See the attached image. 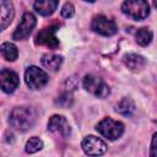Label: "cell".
<instances>
[{
    "mask_svg": "<svg viewBox=\"0 0 157 157\" xmlns=\"http://www.w3.org/2000/svg\"><path fill=\"white\" fill-rule=\"evenodd\" d=\"M37 119V113L32 107H16L10 113L9 123L10 125L18 130V131H27L29 130Z\"/></svg>",
    "mask_w": 157,
    "mask_h": 157,
    "instance_id": "cell-1",
    "label": "cell"
},
{
    "mask_svg": "<svg viewBox=\"0 0 157 157\" xmlns=\"http://www.w3.org/2000/svg\"><path fill=\"white\" fill-rule=\"evenodd\" d=\"M121 11L135 21H142L150 15V5L147 0H125Z\"/></svg>",
    "mask_w": 157,
    "mask_h": 157,
    "instance_id": "cell-2",
    "label": "cell"
},
{
    "mask_svg": "<svg viewBox=\"0 0 157 157\" xmlns=\"http://www.w3.org/2000/svg\"><path fill=\"white\" fill-rule=\"evenodd\" d=\"M97 131L105 139L113 141L119 139L124 132V124L112 118H104L97 124Z\"/></svg>",
    "mask_w": 157,
    "mask_h": 157,
    "instance_id": "cell-3",
    "label": "cell"
},
{
    "mask_svg": "<svg viewBox=\"0 0 157 157\" xmlns=\"http://www.w3.org/2000/svg\"><path fill=\"white\" fill-rule=\"evenodd\" d=\"M83 88L90 92L91 94L98 97V98H105L110 93L109 86L105 83V81L96 75H86L83 78Z\"/></svg>",
    "mask_w": 157,
    "mask_h": 157,
    "instance_id": "cell-4",
    "label": "cell"
},
{
    "mask_svg": "<svg viewBox=\"0 0 157 157\" xmlns=\"http://www.w3.org/2000/svg\"><path fill=\"white\" fill-rule=\"evenodd\" d=\"M91 29L101 36H104V37L114 36L118 32L117 23L113 20H110L109 17L103 16V15H98L92 18Z\"/></svg>",
    "mask_w": 157,
    "mask_h": 157,
    "instance_id": "cell-5",
    "label": "cell"
},
{
    "mask_svg": "<svg viewBox=\"0 0 157 157\" xmlns=\"http://www.w3.org/2000/svg\"><path fill=\"white\" fill-rule=\"evenodd\" d=\"M48 80L47 72L38 66H29L25 71V81L31 90H39L44 87L48 83Z\"/></svg>",
    "mask_w": 157,
    "mask_h": 157,
    "instance_id": "cell-6",
    "label": "cell"
},
{
    "mask_svg": "<svg viewBox=\"0 0 157 157\" xmlns=\"http://www.w3.org/2000/svg\"><path fill=\"white\" fill-rule=\"evenodd\" d=\"M36 23H37V18H36V16L33 13H31V12L23 13V16L21 18V22L18 23L17 28L15 29V32L12 34V38L15 40L26 39L31 34L32 29L36 27Z\"/></svg>",
    "mask_w": 157,
    "mask_h": 157,
    "instance_id": "cell-7",
    "label": "cell"
},
{
    "mask_svg": "<svg viewBox=\"0 0 157 157\" xmlns=\"http://www.w3.org/2000/svg\"><path fill=\"white\" fill-rule=\"evenodd\" d=\"M81 147H82L83 152L88 156H99V155L105 153V151H107L105 142L102 139L93 136V135L86 136L81 142Z\"/></svg>",
    "mask_w": 157,
    "mask_h": 157,
    "instance_id": "cell-8",
    "label": "cell"
},
{
    "mask_svg": "<svg viewBox=\"0 0 157 157\" xmlns=\"http://www.w3.org/2000/svg\"><path fill=\"white\" fill-rule=\"evenodd\" d=\"M56 27L50 26L40 29L36 37V43L39 45H45L50 49H55L59 45V39L55 36V29Z\"/></svg>",
    "mask_w": 157,
    "mask_h": 157,
    "instance_id": "cell-9",
    "label": "cell"
},
{
    "mask_svg": "<svg viewBox=\"0 0 157 157\" xmlns=\"http://www.w3.org/2000/svg\"><path fill=\"white\" fill-rule=\"evenodd\" d=\"M20 83L18 75L11 70H0V88L6 93H12Z\"/></svg>",
    "mask_w": 157,
    "mask_h": 157,
    "instance_id": "cell-10",
    "label": "cell"
},
{
    "mask_svg": "<svg viewBox=\"0 0 157 157\" xmlns=\"http://www.w3.org/2000/svg\"><path fill=\"white\" fill-rule=\"evenodd\" d=\"M48 130L52 131V132H58L64 137H66V136H69L71 134L70 125H69L67 120L65 119V117L58 115V114H55V115L49 118Z\"/></svg>",
    "mask_w": 157,
    "mask_h": 157,
    "instance_id": "cell-11",
    "label": "cell"
},
{
    "mask_svg": "<svg viewBox=\"0 0 157 157\" xmlns=\"http://www.w3.org/2000/svg\"><path fill=\"white\" fill-rule=\"evenodd\" d=\"M13 15L15 9L12 2L10 0H0V32L11 23Z\"/></svg>",
    "mask_w": 157,
    "mask_h": 157,
    "instance_id": "cell-12",
    "label": "cell"
},
{
    "mask_svg": "<svg viewBox=\"0 0 157 157\" xmlns=\"http://www.w3.org/2000/svg\"><path fill=\"white\" fill-rule=\"evenodd\" d=\"M58 7V0H36L34 10L42 16H50Z\"/></svg>",
    "mask_w": 157,
    "mask_h": 157,
    "instance_id": "cell-13",
    "label": "cell"
},
{
    "mask_svg": "<svg viewBox=\"0 0 157 157\" xmlns=\"http://www.w3.org/2000/svg\"><path fill=\"white\" fill-rule=\"evenodd\" d=\"M123 60H124V64L128 66V69H130L132 71L141 70L145 66V64H146L145 59L141 55L135 54V53H129V54L124 55Z\"/></svg>",
    "mask_w": 157,
    "mask_h": 157,
    "instance_id": "cell-14",
    "label": "cell"
},
{
    "mask_svg": "<svg viewBox=\"0 0 157 157\" xmlns=\"http://www.w3.org/2000/svg\"><path fill=\"white\" fill-rule=\"evenodd\" d=\"M42 64L44 67H47L52 71H56L60 69V66L63 64V56L53 54V53H47L42 56Z\"/></svg>",
    "mask_w": 157,
    "mask_h": 157,
    "instance_id": "cell-15",
    "label": "cell"
},
{
    "mask_svg": "<svg viewBox=\"0 0 157 157\" xmlns=\"http://www.w3.org/2000/svg\"><path fill=\"white\" fill-rule=\"evenodd\" d=\"M135 110V103L131 98L124 97L117 105H115V112L124 115V117H130Z\"/></svg>",
    "mask_w": 157,
    "mask_h": 157,
    "instance_id": "cell-16",
    "label": "cell"
},
{
    "mask_svg": "<svg viewBox=\"0 0 157 157\" xmlns=\"http://www.w3.org/2000/svg\"><path fill=\"white\" fill-rule=\"evenodd\" d=\"M0 53L7 61H15L18 56V49L13 43L5 42L0 45Z\"/></svg>",
    "mask_w": 157,
    "mask_h": 157,
    "instance_id": "cell-17",
    "label": "cell"
},
{
    "mask_svg": "<svg viewBox=\"0 0 157 157\" xmlns=\"http://www.w3.org/2000/svg\"><path fill=\"white\" fill-rule=\"evenodd\" d=\"M152 38H153L152 32L146 27H142V28L137 29V32H136V42L142 47L148 45L151 43Z\"/></svg>",
    "mask_w": 157,
    "mask_h": 157,
    "instance_id": "cell-18",
    "label": "cell"
},
{
    "mask_svg": "<svg viewBox=\"0 0 157 157\" xmlns=\"http://www.w3.org/2000/svg\"><path fill=\"white\" fill-rule=\"evenodd\" d=\"M42 148H43V141L37 136L31 137L26 144V152L27 153H36Z\"/></svg>",
    "mask_w": 157,
    "mask_h": 157,
    "instance_id": "cell-19",
    "label": "cell"
},
{
    "mask_svg": "<svg viewBox=\"0 0 157 157\" xmlns=\"http://www.w3.org/2000/svg\"><path fill=\"white\" fill-rule=\"evenodd\" d=\"M55 103L60 107H70L72 104V96L69 92L63 93L60 97H58V99L55 101Z\"/></svg>",
    "mask_w": 157,
    "mask_h": 157,
    "instance_id": "cell-20",
    "label": "cell"
},
{
    "mask_svg": "<svg viewBox=\"0 0 157 157\" xmlns=\"http://www.w3.org/2000/svg\"><path fill=\"white\" fill-rule=\"evenodd\" d=\"M75 13V7L71 2H66L64 4V6L61 7V16L65 17V18H70L72 17Z\"/></svg>",
    "mask_w": 157,
    "mask_h": 157,
    "instance_id": "cell-21",
    "label": "cell"
},
{
    "mask_svg": "<svg viewBox=\"0 0 157 157\" xmlns=\"http://www.w3.org/2000/svg\"><path fill=\"white\" fill-rule=\"evenodd\" d=\"M156 137H157V135L153 134V136H152V142H151V151H150V156H151V157H155V156H156Z\"/></svg>",
    "mask_w": 157,
    "mask_h": 157,
    "instance_id": "cell-22",
    "label": "cell"
},
{
    "mask_svg": "<svg viewBox=\"0 0 157 157\" xmlns=\"http://www.w3.org/2000/svg\"><path fill=\"white\" fill-rule=\"evenodd\" d=\"M83 1H87V2H94L96 0H83Z\"/></svg>",
    "mask_w": 157,
    "mask_h": 157,
    "instance_id": "cell-23",
    "label": "cell"
},
{
    "mask_svg": "<svg viewBox=\"0 0 157 157\" xmlns=\"http://www.w3.org/2000/svg\"><path fill=\"white\" fill-rule=\"evenodd\" d=\"M152 1H153V6L156 7V6H157V2H156V0H152Z\"/></svg>",
    "mask_w": 157,
    "mask_h": 157,
    "instance_id": "cell-24",
    "label": "cell"
}]
</instances>
